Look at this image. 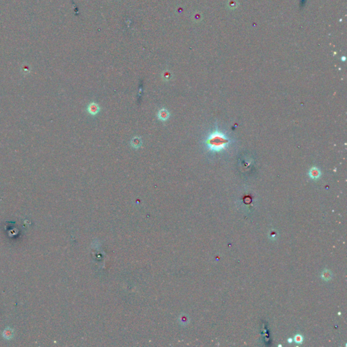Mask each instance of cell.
<instances>
[{"label": "cell", "instance_id": "1", "mask_svg": "<svg viewBox=\"0 0 347 347\" xmlns=\"http://www.w3.org/2000/svg\"><path fill=\"white\" fill-rule=\"evenodd\" d=\"M229 139L223 133L215 131L207 138L206 144L207 149L212 152H220L224 150L229 143Z\"/></svg>", "mask_w": 347, "mask_h": 347}, {"label": "cell", "instance_id": "2", "mask_svg": "<svg viewBox=\"0 0 347 347\" xmlns=\"http://www.w3.org/2000/svg\"><path fill=\"white\" fill-rule=\"evenodd\" d=\"M99 110H100V107H99L98 105L95 103V102H92V103H90L88 107V112H89L90 114L92 115L97 114L99 112Z\"/></svg>", "mask_w": 347, "mask_h": 347}, {"label": "cell", "instance_id": "3", "mask_svg": "<svg viewBox=\"0 0 347 347\" xmlns=\"http://www.w3.org/2000/svg\"><path fill=\"white\" fill-rule=\"evenodd\" d=\"M157 117H158L159 119H160V120L166 121L169 118L170 113L167 111V110L165 109H162L158 112Z\"/></svg>", "mask_w": 347, "mask_h": 347}, {"label": "cell", "instance_id": "4", "mask_svg": "<svg viewBox=\"0 0 347 347\" xmlns=\"http://www.w3.org/2000/svg\"><path fill=\"white\" fill-rule=\"evenodd\" d=\"M309 176L311 178L316 180V179H318L320 177V176H321L320 170H319L317 167H312V168H311V170H310Z\"/></svg>", "mask_w": 347, "mask_h": 347}, {"label": "cell", "instance_id": "5", "mask_svg": "<svg viewBox=\"0 0 347 347\" xmlns=\"http://www.w3.org/2000/svg\"><path fill=\"white\" fill-rule=\"evenodd\" d=\"M131 144H132V146L135 148V149H138V148L140 147L141 145H142V140L140 138H138V137H136V138H134L132 142H131Z\"/></svg>", "mask_w": 347, "mask_h": 347}, {"label": "cell", "instance_id": "6", "mask_svg": "<svg viewBox=\"0 0 347 347\" xmlns=\"http://www.w3.org/2000/svg\"><path fill=\"white\" fill-rule=\"evenodd\" d=\"M321 277H322V279H323L325 281H328L329 279H331L332 278L331 272L328 271V270H326V271H323L322 273H321Z\"/></svg>", "mask_w": 347, "mask_h": 347}, {"label": "cell", "instance_id": "7", "mask_svg": "<svg viewBox=\"0 0 347 347\" xmlns=\"http://www.w3.org/2000/svg\"><path fill=\"white\" fill-rule=\"evenodd\" d=\"M4 335L6 338H11L13 335V332L10 329H7L6 330H5L4 332Z\"/></svg>", "mask_w": 347, "mask_h": 347}, {"label": "cell", "instance_id": "8", "mask_svg": "<svg viewBox=\"0 0 347 347\" xmlns=\"http://www.w3.org/2000/svg\"><path fill=\"white\" fill-rule=\"evenodd\" d=\"M294 340H295V341H296V342H297V343H302V340H303V338H302V335H301L298 334V335H296V336H295Z\"/></svg>", "mask_w": 347, "mask_h": 347}]
</instances>
